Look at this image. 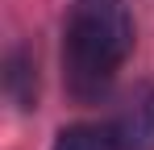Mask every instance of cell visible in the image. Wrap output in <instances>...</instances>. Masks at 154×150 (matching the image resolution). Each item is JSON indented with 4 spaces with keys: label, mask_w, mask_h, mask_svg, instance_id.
<instances>
[{
    "label": "cell",
    "mask_w": 154,
    "mask_h": 150,
    "mask_svg": "<svg viewBox=\"0 0 154 150\" xmlns=\"http://www.w3.org/2000/svg\"><path fill=\"white\" fill-rule=\"evenodd\" d=\"M133 13L125 0H75L63 21V83L79 104L108 96L133 54Z\"/></svg>",
    "instance_id": "1"
},
{
    "label": "cell",
    "mask_w": 154,
    "mask_h": 150,
    "mask_svg": "<svg viewBox=\"0 0 154 150\" xmlns=\"http://www.w3.org/2000/svg\"><path fill=\"white\" fill-rule=\"evenodd\" d=\"M108 125L117 150H154V79L137 83Z\"/></svg>",
    "instance_id": "2"
},
{
    "label": "cell",
    "mask_w": 154,
    "mask_h": 150,
    "mask_svg": "<svg viewBox=\"0 0 154 150\" xmlns=\"http://www.w3.org/2000/svg\"><path fill=\"white\" fill-rule=\"evenodd\" d=\"M4 96L21 113L38 108V58L29 46H13L4 54Z\"/></svg>",
    "instance_id": "3"
},
{
    "label": "cell",
    "mask_w": 154,
    "mask_h": 150,
    "mask_svg": "<svg viewBox=\"0 0 154 150\" xmlns=\"http://www.w3.org/2000/svg\"><path fill=\"white\" fill-rule=\"evenodd\" d=\"M50 150H117V138H112V125L79 121V125H63L54 133Z\"/></svg>",
    "instance_id": "4"
}]
</instances>
